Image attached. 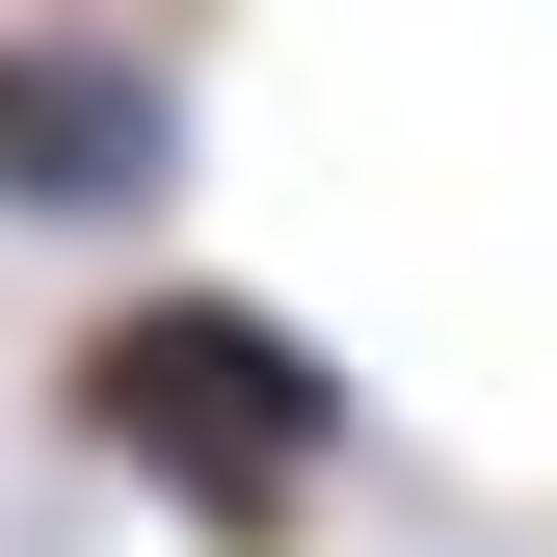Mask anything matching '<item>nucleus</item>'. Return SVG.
Wrapping results in <instances>:
<instances>
[{
    "mask_svg": "<svg viewBox=\"0 0 557 557\" xmlns=\"http://www.w3.org/2000/svg\"><path fill=\"white\" fill-rule=\"evenodd\" d=\"M53 425H81V478H133L186 557H319L372 398H345V345H319L293 293L133 265V293H81V345H53Z\"/></svg>",
    "mask_w": 557,
    "mask_h": 557,
    "instance_id": "f257e3e1",
    "label": "nucleus"
},
{
    "mask_svg": "<svg viewBox=\"0 0 557 557\" xmlns=\"http://www.w3.org/2000/svg\"><path fill=\"white\" fill-rule=\"evenodd\" d=\"M160 213H186L160 53H107L81 0H0V239H160Z\"/></svg>",
    "mask_w": 557,
    "mask_h": 557,
    "instance_id": "f03ea898",
    "label": "nucleus"
}]
</instances>
